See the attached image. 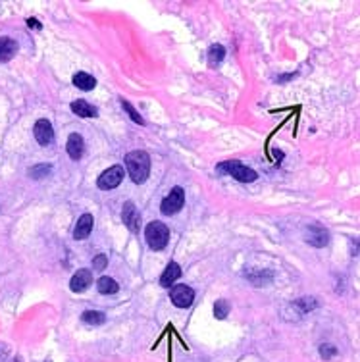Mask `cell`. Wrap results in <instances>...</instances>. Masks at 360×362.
<instances>
[{
	"mask_svg": "<svg viewBox=\"0 0 360 362\" xmlns=\"http://www.w3.org/2000/svg\"><path fill=\"white\" fill-rule=\"evenodd\" d=\"M224 58H226V48H224L222 44H212L210 50H208V64H210L212 68H216V66L222 64Z\"/></svg>",
	"mask_w": 360,
	"mask_h": 362,
	"instance_id": "d6986e66",
	"label": "cell"
},
{
	"mask_svg": "<svg viewBox=\"0 0 360 362\" xmlns=\"http://www.w3.org/2000/svg\"><path fill=\"white\" fill-rule=\"evenodd\" d=\"M293 304L300 311V314H304V312H308V311H314V308L318 306L316 299H312V297H310V299H306V297H304V299H297Z\"/></svg>",
	"mask_w": 360,
	"mask_h": 362,
	"instance_id": "ffe728a7",
	"label": "cell"
},
{
	"mask_svg": "<svg viewBox=\"0 0 360 362\" xmlns=\"http://www.w3.org/2000/svg\"><path fill=\"white\" fill-rule=\"evenodd\" d=\"M33 133H35V139L39 145H50L54 141V129H52V124L48 120H39L35 127H33Z\"/></svg>",
	"mask_w": 360,
	"mask_h": 362,
	"instance_id": "9c48e42d",
	"label": "cell"
},
{
	"mask_svg": "<svg viewBox=\"0 0 360 362\" xmlns=\"http://www.w3.org/2000/svg\"><path fill=\"white\" fill-rule=\"evenodd\" d=\"M124 176H125L124 166H112V168H108V170L102 172L100 177H98V189H102V191L116 189V187L124 181Z\"/></svg>",
	"mask_w": 360,
	"mask_h": 362,
	"instance_id": "5b68a950",
	"label": "cell"
},
{
	"mask_svg": "<svg viewBox=\"0 0 360 362\" xmlns=\"http://www.w3.org/2000/svg\"><path fill=\"white\" fill-rule=\"evenodd\" d=\"M73 85L77 89H81V91H93L94 87H96V79H94L93 75H89V73L77 72L73 75Z\"/></svg>",
	"mask_w": 360,
	"mask_h": 362,
	"instance_id": "2e32d148",
	"label": "cell"
},
{
	"mask_svg": "<svg viewBox=\"0 0 360 362\" xmlns=\"http://www.w3.org/2000/svg\"><path fill=\"white\" fill-rule=\"evenodd\" d=\"M93 224L94 220L91 214H83L79 220H77V224H75V229H73V239H87L89 237V233L93 231Z\"/></svg>",
	"mask_w": 360,
	"mask_h": 362,
	"instance_id": "8fae6325",
	"label": "cell"
},
{
	"mask_svg": "<svg viewBox=\"0 0 360 362\" xmlns=\"http://www.w3.org/2000/svg\"><path fill=\"white\" fill-rule=\"evenodd\" d=\"M91 283H93V272L87 268H81L73 274L72 281H70V287H72L73 293H83Z\"/></svg>",
	"mask_w": 360,
	"mask_h": 362,
	"instance_id": "30bf717a",
	"label": "cell"
},
{
	"mask_svg": "<svg viewBox=\"0 0 360 362\" xmlns=\"http://www.w3.org/2000/svg\"><path fill=\"white\" fill-rule=\"evenodd\" d=\"M306 243H310L312 247H326L329 243V233L326 228H322L318 224H312L306 229Z\"/></svg>",
	"mask_w": 360,
	"mask_h": 362,
	"instance_id": "52a82bcc",
	"label": "cell"
},
{
	"mask_svg": "<svg viewBox=\"0 0 360 362\" xmlns=\"http://www.w3.org/2000/svg\"><path fill=\"white\" fill-rule=\"evenodd\" d=\"M220 174H227V176L235 177L237 181H243V183H250L256 179V172L250 170L247 166H243L237 160H227V162H222V164L216 168Z\"/></svg>",
	"mask_w": 360,
	"mask_h": 362,
	"instance_id": "3957f363",
	"label": "cell"
},
{
	"mask_svg": "<svg viewBox=\"0 0 360 362\" xmlns=\"http://www.w3.org/2000/svg\"><path fill=\"white\" fill-rule=\"evenodd\" d=\"M81 320L87 326H102L104 322H106V314L100 311H85L81 314Z\"/></svg>",
	"mask_w": 360,
	"mask_h": 362,
	"instance_id": "ac0fdd59",
	"label": "cell"
},
{
	"mask_svg": "<svg viewBox=\"0 0 360 362\" xmlns=\"http://www.w3.org/2000/svg\"><path fill=\"white\" fill-rule=\"evenodd\" d=\"M50 172H52V166L42 164V166H35V168H31V170H29V176L35 177V179H41V177L48 176Z\"/></svg>",
	"mask_w": 360,
	"mask_h": 362,
	"instance_id": "603a6c76",
	"label": "cell"
},
{
	"mask_svg": "<svg viewBox=\"0 0 360 362\" xmlns=\"http://www.w3.org/2000/svg\"><path fill=\"white\" fill-rule=\"evenodd\" d=\"M335 352L337 351H335V347H333V345H322V347H320V354H322L324 358H331Z\"/></svg>",
	"mask_w": 360,
	"mask_h": 362,
	"instance_id": "d4e9b609",
	"label": "cell"
},
{
	"mask_svg": "<svg viewBox=\"0 0 360 362\" xmlns=\"http://www.w3.org/2000/svg\"><path fill=\"white\" fill-rule=\"evenodd\" d=\"M66 148H68V154H70V158L72 160H79L83 156V152H85V143H83V137L79 133H72L70 137H68V145H66Z\"/></svg>",
	"mask_w": 360,
	"mask_h": 362,
	"instance_id": "7c38bea8",
	"label": "cell"
},
{
	"mask_svg": "<svg viewBox=\"0 0 360 362\" xmlns=\"http://www.w3.org/2000/svg\"><path fill=\"white\" fill-rule=\"evenodd\" d=\"M16 52H18V42L14 39H10V37L0 39V62H8Z\"/></svg>",
	"mask_w": 360,
	"mask_h": 362,
	"instance_id": "9a60e30c",
	"label": "cell"
},
{
	"mask_svg": "<svg viewBox=\"0 0 360 362\" xmlns=\"http://www.w3.org/2000/svg\"><path fill=\"white\" fill-rule=\"evenodd\" d=\"M108 266V256L106 254H96L93 260V270H104Z\"/></svg>",
	"mask_w": 360,
	"mask_h": 362,
	"instance_id": "cb8c5ba5",
	"label": "cell"
},
{
	"mask_svg": "<svg viewBox=\"0 0 360 362\" xmlns=\"http://www.w3.org/2000/svg\"><path fill=\"white\" fill-rule=\"evenodd\" d=\"M122 106H124V110H125V112H127V114H129V118L133 120L135 124L144 125L143 116H141V114H139V112H137V110H135V108H133V104L129 102V100H124V98H122Z\"/></svg>",
	"mask_w": 360,
	"mask_h": 362,
	"instance_id": "44dd1931",
	"label": "cell"
},
{
	"mask_svg": "<svg viewBox=\"0 0 360 362\" xmlns=\"http://www.w3.org/2000/svg\"><path fill=\"white\" fill-rule=\"evenodd\" d=\"M122 220H124V224L127 226V229L133 231V233H137L139 228H141V214H139V210H137V206H135L131 200L124 204Z\"/></svg>",
	"mask_w": 360,
	"mask_h": 362,
	"instance_id": "ba28073f",
	"label": "cell"
},
{
	"mask_svg": "<svg viewBox=\"0 0 360 362\" xmlns=\"http://www.w3.org/2000/svg\"><path fill=\"white\" fill-rule=\"evenodd\" d=\"M170 299L177 308H187L195 300V291L191 289L189 285H174L170 289Z\"/></svg>",
	"mask_w": 360,
	"mask_h": 362,
	"instance_id": "8992f818",
	"label": "cell"
},
{
	"mask_svg": "<svg viewBox=\"0 0 360 362\" xmlns=\"http://www.w3.org/2000/svg\"><path fill=\"white\" fill-rule=\"evenodd\" d=\"M144 239H146V243H148V247L152 248V250H162L166 248L168 245V241H170V229L166 224L162 222H150L146 229H144Z\"/></svg>",
	"mask_w": 360,
	"mask_h": 362,
	"instance_id": "7a4b0ae2",
	"label": "cell"
},
{
	"mask_svg": "<svg viewBox=\"0 0 360 362\" xmlns=\"http://www.w3.org/2000/svg\"><path fill=\"white\" fill-rule=\"evenodd\" d=\"M125 166L135 183H144L150 174V156L144 150H133L125 156Z\"/></svg>",
	"mask_w": 360,
	"mask_h": 362,
	"instance_id": "6da1fadb",
	"label": "cell"
},
{
	"mask_svg": "<svg viewBox=\"0 0 360 362\" xmlns=\"http://www.w3.org/2000/svg\"><path fill=\"white\" fill-rule=\"evenodd\" d=\"M179 276H181V266L177 262H170L168 268L164 270V274H162V278H160V285L170 287V285H174V281L179 280Z\"/></svg>",
	"mask_w": 360,
	"mask_h": 362,
	"instance_id": "5bb4252c",
	"label": "cell"
},
{
	"mask_svg": "<svg viewBox=\"0 0 360 362\" xmlns=\"http://www.w3.org/2000/svg\"><path fill=\"white\" fill-rule=\"evenodd\" d=\"M96 289H98V293H102V295H114V293L120 291V285H118V281L112 280V278L102 276L100 280L96 281Z\"/></svg>",
	"mask_w": 360,
	"mask_h": 362,
	"instance_id": "e0dca14e",
	"label": "cell"
},
{
	"mask_svg": "<svg viewBox=\"0 0 360 362\" xmlns=\"http://www.w3.org/2000/svg\"><path fill=\"white\" fill-rule=\"evenodd\" d=\"M227 314H229V302L224 299L216 300V304H214V316H216L218 320H224Z\"/></svg>",
	"mask_w": 360,
	"mask_h": 362,
	"instance_id": "7402d4cb",
	"label": "cell"
},
{
	"mask_svg": "<svg viewBox=\"0 0 360 362\" xmlns=\"http://www.w3.org/2000/svg\"><path fill=\"white\" fill-rule=\"evenodd\" d=\"M70 108H72L73 114H77L79 118H96L98 116V110L87 100H73Z\"/></svg>",
	"mask_w": 360,
	"mask_h": 362,
	"instance_id": "4fadbf2b",
	"label": "cell"
},
{
	"mask_svg": "<svg viewBox=\"0 0 360 362\" xmlns=\"http://www.w3.org/2000/svg\"><path fill=\"white\" fill-rule=\"evenodd\" d=\"M27 27H29V29H41L42 25L41 23H39V20H35V18H29V20H27Z\"/></svg>",
	"mask_w": 360,
	"mask_h": 362,
	"instance_id": "484cf974",
	"label": "cell"
},
{
	"mask_svg": "<svg viewBox=\"0 0 360 362\" xmlns=\"http://www.w3.org/2000/svg\"><path fill=\"white\" fill-rule=\"evenodd\" d=\"M185 204V191L181 187H174L170 195L162 200V214L164 216H174Z\"/></svg>",
	"mask_w": 360,
	"mask_h": 362,
	"instance_id": "277c9868",
	"label": "cell"
}]
</instances>
